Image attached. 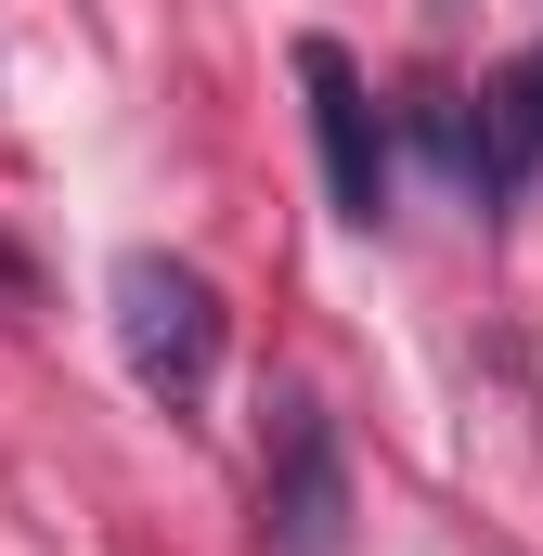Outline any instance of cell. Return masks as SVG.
<instances>
[{
	"label": "cell",
	"mask_w": 543,
	"mask_h": 556,
	"mask_svg": "<svg viewBox=\"0 0 543 556\" xmlns=\"http://www.w3.org/2000/svg\"><path fill=\"white\" fill-rule=\"evenodd\" d=\"M117 350L168 415H194L207 376H220V285L194 260H168V247H130L117 260Z\"/></svg>",
	"instance_id": "1"
},
{
	"label": "cell",
	"mask_w": 543,
	"mask_h": 556,
	"mask_svg": "<svg viewBox=\"0 0 543 556\" xmlns=\"http://www.w3.org/2000/svg\"><path fill=\"white\" fill-rule=\"evenodd\" d=\"M272 556H350V453H337V415L311 389L272 402Z\"/></svg>",
	"instance_id": "2"
},
{
	"label": "cell",
	"mask_w": 543,
	"mask_h": 556,
	"mask_svg": "<svg viewBox=\"0 0 543 556\" xmlns=\"http://www.w3.org/2000/svg\"><path fill=\"white\" fill-rule=\"evenodd\" d=\"M298 91H311V142H324V194L337 220H389V130H376V91L337 39H298Z\"/></svg>",
	"instance_id": "3"
},
{
	"label": "cell",
	"mask_w": 543,
	"mask_h": 556,
	"mask_svg": "<svg viewBox=\"0 0 543 556\" xmlns=\"http://www.w3.org/2000/svg\"><path fill=\"white\" fill-rule=\"evenodd\" d=\"M479 168H492V207H518L543 168V52H518L492 91H479Z\"/></svg>",
	"instance_id": "4"
},
{
	"label": "cell",
	"mask_w": 543,
	"mask_h": 556,
	"mask_svg": "<svg viewBox=\"0 0 543 556\" xmlns=\"http://www.w3.org/2000/svg\"><path fill=\"white\" fill-rule=\"evenodd\" d=\"M414 142L440 155V181H453V194H479V207H492V168H479V104H466V91H414Z\"/></svg>",
	"instance_id": "5"
}]
</instances>
